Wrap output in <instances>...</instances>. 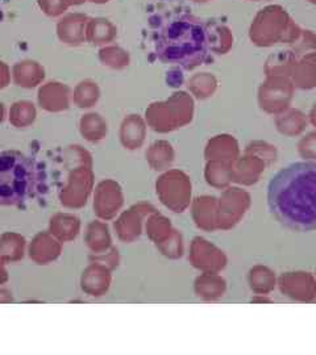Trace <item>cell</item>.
<instances>
[{
  "label": "cell",
  "mask_w": 316,
  "mask_h": 355,
  "mask_svg": "<svg viewBox=\"0 0 316 355\" xmlns=\"http://www.w3.org/2000/svg\"><path fill=\"white\" fill-rule=\"evenodd\" d=\"M267 204L282 225L295 232L316 229V164L297 162L269 183Z\"/></svg>",
  "instance_id": "6da1fadb"
},
{
  "label": "cell",
  "mask_w": 316,
  "mask_h": 355,
  "mask_svg": "<svg viewBox=\"0 0 316 355\" xmlns=\"http://www.w3.org/2000/svg\"><path fill=\"white\" fill-rule=\"evenodd\" d=\"M154 46L165 64L192 70L208 58L207 26L192 15L179 13L154 32Z\"/></svg>",
  "instance_id": "7a4b0ae2"
},
{
  "label": "cell",
  "mask_w": 316,
  "mask_h": 355,
  "mask_svg": "<svg viewBox=\"0 0 316 355\" xmlns=\"http://www.w3.org/2000/svg\"><path fill=\"white\" fill-rule=\"evenodd\" d=\"M45 174L38 161L24 153H0V205H23L44 189Z\"/></svg>",
  "instance_id": "3957f363"
},
{
  "label": "cell",
  "mask_w": 316,
  "mask_h": 355,
  "mask_svg": "<svg viewBox=\"0 0 316 355\" xmlns=\"http://www.w3.org/2000/svg\"><path fill=\"white\" fill-rule=\"evenodd\" d=\"M302 33L290 13L282 6L272 4L258 11L249 26V40L260 48H270L277 44H294Z\"/></svg>",
  "instance_id": "277c9868"
},
{
  "label": "cell",
  "mask_w": 316,
  "mask_h": 355,
  "mask_svg": "<svg viewBox=\"0 0 316 355\" xmlns=\"http://www.w3.org/2000/svg\"><path fill=\"white\" fill-rule=\"evenodd\" d=\"M294 85L289 76H266L258 89V104L266 114H279L290 105L294 95Z\"/></svg>",
  "instance_id": "5b68a950"
},
{
  "label": "cell",
  "mask_w": 316,
  "mask_h": 355,
  "mask_svg": "<svg viewBox=\"0 0 316 355\" xmlns=\"http://www.w3.org/2000/svg\"><path fill=\"white\" fill-rule=\"evenodd\" d=\"M290 79L294 87L297 89H315L316 51L295 55V60L291 66Z\"/></svg>",
  "instance_id": "8992f818"
},
{
  "label": "cell",
  "mask_w": 316,
  "mask_h": 355,
  "mask_svg": "<svg viewBox=\"0 0 316 355\" xmlns=\"http://www.w3.org/2000/svg\"><path fill=\"white\" fill-rule=\"evenodd\" d=\"M207 37L210 51L215 54H227L233 46V35L229 26L219 21H207Z\"/></svg>",
  "instance_id": "52a82bcc"
},
{
  "label": "cell",
  "mask_w": 316,
  "mask_h": 355,
  "mask_svg": "<svg viewBox=\"0 0 316 355\" xmlns=\"http://www.w3.org/2000/svg\"><path fill=\"white\" fill-rule=\"evenodd\" d=\"M277 129L282 135L294 137L299 136L307 127V117L306 114L294 108H288L282 114H277Z\"/></svg>",
  "instance_id": "ba28073f"
},
{
  "label": "cell",
  "mask_w": 316,
  "mask_h": 355,
  "mask_svg": "<svg viewBox=\"0 0 316 355\" xmlns=\"http://www.w3.org/2000/svg\"><path fill=\"white\" fill-rule=\"evenodd\" d=\"M208 150L219 157L224 164H233L239 155V145L229 135L216 136L214 140L210 142Z\"/></svg>",
  "instance_id": "9c48e42d"
},
{
  "label": "cell",
  "mask_w": 316,
  "mask_h": 355,
  "mask_svg": "<svg viewBox=\"0 0 316 355\" xmlns=\"http://www.w3.org/2000/svg\"><path fill=\"white\" fill-rule=\"evenodd\" d=\"M294 60L295 55L291 51H279L277 54L270 55L266 61V76H283L290 78L291 66Z\"/></svg>",
  "instance_id": "30bf717a"
},
{
  "label": "cell",
  "mask_w": 316,
  "mask_h": 355,
  "mask_svg": "<svg viewBox=\"0 0 316 355\" xmlns=\"http://www.w3.org/2000/svg\"><path fill=\"white\" fill-rule=\"evenodd\" d=\"M291 46H292L291 51L295 55H302L306 53L316 51V33L308 29H302L301 36L294 44H291Z\"/></svg>",
  "instance_id": "8fae6325"
},
{
  "label": "cell",
  "mask_w": 316,
  "mask_h": 355,
  "mask_svg": "<svg viewBox=\"0 0 316 355\" xmlns=\"http://www.w3.org/2000/svg\"><path fill=\"white\" fill-rule=\"evenodd\" d=\"M194 91L199 98H208L215 92L217 82L215 76L204 73L202 76H197L194 80Z\"/></svg>",
  "instance_id": "7c38bea8"
},
{
  "label": "cell",
  "mask_w": 316,
  "mask_h": 355,
  "mask_svg": "<svg viewBox=\"0 0 316 355\" xmlns=\"http://www.w3.org/2000/svg\"><path fill=\"white\" fill-rule=\"evenodd\" d=\"M247 153L261 158L263 161L276 159V148L269 145V144H266V142H261V141H257V142L251 144L247 148Z\"/></svg>",
  "instance_id": "4fadbf2b"
},
{
  "label": "cell",
  "mask_w": 316,
  "mask_h": 355,
  "mask_svg": "<svg viewBox=\"0 0 316 355\" xmlns=\"http://www.w3.org/2000/svg\"><path fill=\"white\" fill-rule=\"evenodd\" d=\"M299 153L307 159H316V132L302 139L299 142Z\"/></svg>",
  "instance_id": "5bb4252c"
},
{
  "label": "cell",
  "mask_w": 316,
  "mask_h": 355,
  "mask_svg": "<svg viewBox=\"0 0 316 355\" xmlns=\"http://www.w3.org/2000/svg\"><path fill=\"white\" fill-rule=\"evenodd\" d=\"M308 119H310V123L316 128V103L311 110V112L308 114Z\"/></svg>",
  "instance_id": "9a60e30c"
},
{
  "label": "cell",
  "mask_w": 316,
  "mask_h": 355,
  "mask_svg": "<svg viewBox=\"0 0 316 355\" xmlns=\"http://www.w3.org/2000/svg\"><path fill=\"white\" fill-rule=\"evenodd\" d=\"M307 3H310V4H314V6H316V0H306Z\"/></svg>",
  "instance_id": "2e32d148"
},
{
  "label": "cell",
  "mask_w": 316,
  "mask_h": 355,
  "mask_svg": "<svg viewBox=\"0 0 316 355\" xmlns=\"http://www.w3.org/2000/svg\"><path fill=\"white\" fill-rule=\"evenodd\" d=\"M194 1H198V3H206V1H210V0H194Z\"/></svg>",
  "instance_id": "e0dca14e"
},
{
  "label": "cell",
  "mask_w": 316,
  "mask_h": 355,
  "mask_svg": "<svg viewBox=\"0 0 316 355\" xmlns=\"http://www.w3.org/2000/svg\"><path fill=\"white\" fill-rule=\"evenodd\" d=\"M251 1H263V0H251Z\"/></svg>",
  "instance_id": "ac0fdd59"
}]
</instances>
